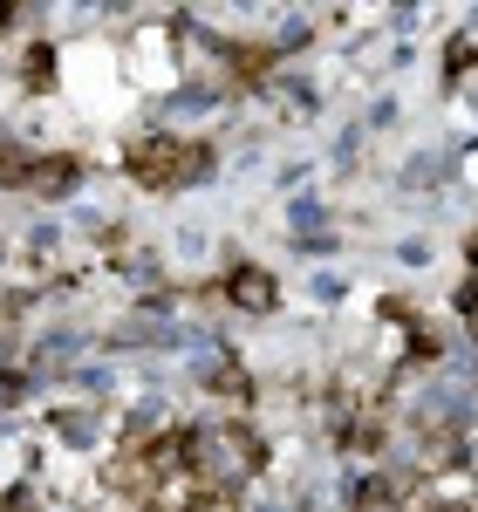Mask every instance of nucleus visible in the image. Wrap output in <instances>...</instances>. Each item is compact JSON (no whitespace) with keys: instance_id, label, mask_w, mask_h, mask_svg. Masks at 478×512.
<instances>
[{"instance_id":"obj_2","label":"nucleus","mask_w":478,"mask_h":512,"mask_svg":"<svg viewBox=\"0 0 478 512\" xmlns=\"http://www.w3.org/2000/svg\"><path fill=\"white\" fill-rule=\"evenodd\" d=\"M233 301H239V308H267V301H274L267 274H239V280H233Z\"/></svg>"},{"instance_id":"obj_1","label":"nucleus","mask_w":478,"mask_h":512,"mask_svg":"<svg viewBox=\"0 0 478 512\" xmlns=\"http://www.w3.org/2000/svg\"><path fill=\"white\" fill-rule=\"evenodd\" d=\"M205 171V151L199 144H178V137H144L130 151V178L137 185H185Z\"/></svg>"},{"instance_id":"obj_3","label":"nucleus","mask_w":478,"mask_h":512,"mask_svg":"<svg viewBox=\"0 0 478 512\" xmlns=\"http://www.w3.org/2000/svg\"><path fill=\"white\" fill-rule=\"evenodd\" d=\"M0 21H7V7H0Z\"/></svg>"}]
</instances>
